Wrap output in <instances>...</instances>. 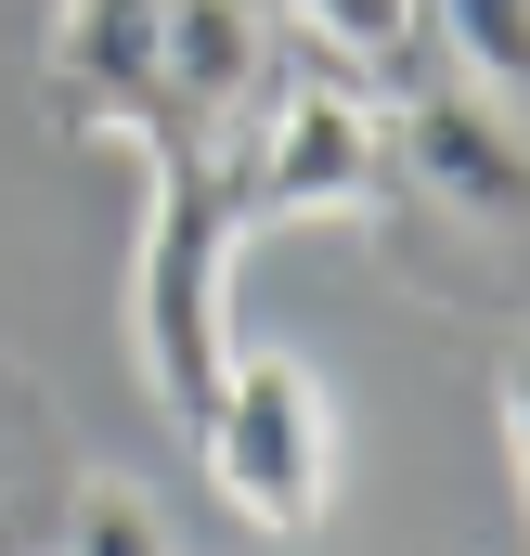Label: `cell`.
I'll list each match as a JSON object with an SVG mask.
<instances>
[{"label":"cell","mask_w":530,"mask_h":556,"mask_svg":"<svg viewBox=\"0 0 530 556\" xmlns=\"http://www.w3.org/2000/svg\"><path fill=\"white\" fill-rule=\"evenodd\" d=\"M234 207H247V233H272V220H376L389 207V104L363 78L260 91V117L234 142Z\"/></svg>","instance_id":"3957f363"},{"label":"cell","mask_w":530,"mask_h":556,"mask_svg":"<svg viewBox=\"0 0 530 556\" xmlns=\"http://www.w3.org/2000/svg\"><path fill=\"white\" fill-rule=\"evenodd\" d=\"M194 453H207V492L272 531V544H311L324 518H337V466H350V440H337V402H324V376L298 363V350H234L220 363V389H207V415L181 427Z\"/></svg>","instance_id":"7a4b0ae2"},{"label":"cell","mask_w":530,"mask_h":556,"mask_svg":"<svg viewBox=\"0 0 530 556\" xmlns=\"http://www.w3.org/2000/svg\"><path fill=\"white\" fill-rule=\"evenodd\" d=\"M142 168H155V194H142V247H130V363L155 389V415L194 427L234 363L247 207H234V155H142Z\"/></svg>","instance_id":"6da1fadb"},{"label":"cell","mask_w":530,"mask_h":556,"mask_svg":"<svg viewBox=\"0 0 530 556\" xmlns=\"http://www.w3.org/2000/svg\"><path fill=\"white\" fill-rule=\"evenodd\" d=\"M414 39H440L453 78H479V91H518V65H530V0H414Z\"/></svg>","instance_id":"ba28073f"},{"label":"cell","mask_w":530,"mask_h":556,"mask_svg":"<svg viewBox=\"0 0 530 556\" xmlns=\"http://www.w3.org/2000/svg\"><path fill=\"white\" fill-rule=\"evenodd\" d=\"M285 26L337 65V78H401L427 39H414V0H285Z\"/></svg>","instance_id":"52a82bcc"},{"label":"cell","mask_w":530,"mask_h":556,"mask_svg":"<svg viewBox=\"0 0 530 556\" xmlns=\"http://www.w3.org/2000/svg\"><path fill=\"white\" fill-rule=\"evenodd\" d=\"M389 181H414L440 220H479V233H505L518 220V91H479V78H440V91H414L389 117Z\"/></svg>","instance_id":"5b68a950"},{"label":"cell","mask_w":530,"mask_h":556,"mask_svg":"<svg viewBox=\"0 0 530 556\" xmlns=\"http://www.w3.org/2000/svg\"><path fill=\"white\" fill-rule=\"evenodd\" d=\"M39 104L52 130L78 142H155L168 104V0H52V39H39Z\"/></svg>","instance_id":"277c9868"},{"label":"cell","mask_w":530,"mask_h":556,"mask_svg":"<svg viewBox=\"0 0 530 556\" xmlns=\"http://www.w3.org/2000/svg\"><path fill=\"white\" fill-rule=\"evenodd\" d=\"M272 91V26L260 0H168V104L142 155H234Z\"/></svg>","instance_id":"8992f818"},{"label":"cell","mask_w":530,"mask_h":556,"mask_svg":"<svg viewBox=\"0 0 530 556\" xmlns=\"http://www.w3.org/2000/svg\"><path fill=\"white\" fill-rule=\"evenodd\" d=\"M65 556H181L168 518L142 505L130 479H78V518H65Z\"/></svg>","instance_id":"9c48e42d"}]
</instances>
